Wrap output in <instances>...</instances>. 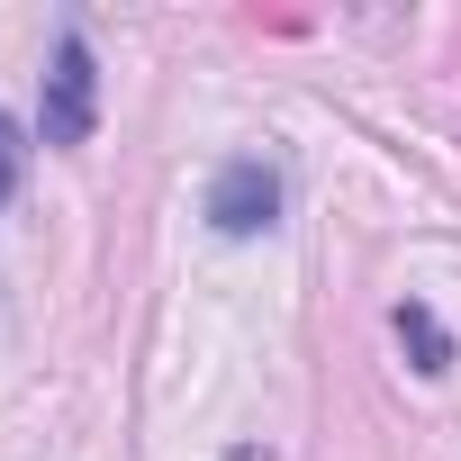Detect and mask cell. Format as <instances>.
Returning a JSON list of instances; mask_svg holds the SVG:
<instances>
[{
    "mask_svg": "<svg viewBox=\"0 0 461 461\" xmlns=\"http://www.w3.org/2000/svg\"><path fill=\"white\" fill-rule=\"evenodd\" d=\"M272 217H281V172L263 154L217 163V181H208V226H217V236H263Z\"/></svg>",
    "mask_w": 461,
    "mask_h": 461,
    "instance_id": "2",
    "label": "cell"
},
{
    "mask_svg": "<svg viewBox=\"0 0 461 461\" xmlns=\"http://www.w3.org/2000/svg\"><path fill=\"white\" fill-rule=\"evenodd\" d=\"M91 118H100V73H91L82 28H64L55 55H46V109H37V127H46V145H82Z\"/></svg>",
    "mask_w": 461,
    "mask_h": 461,
    "instance_id": "1",
    "label": "cell"
},
{
    "mask_svg": "<svg viewBox=\"0 0 461 461\" xmlns=\"http://www.w3.org/2000/svg\"><path fill=\"white\" fill-rule=\"evenodd\" d=\"M19 172H28V136L10 127V109H0V208H10V190H19Z\"/></svg>",
    "mask_w": 461,
    "mask_h": 461,
    "instance_id": "4",
    "label": "cell"
},
{
    "mask_svg": "<svg viewBox=\"0 0 461 461\" xmlns=\"http://www.w3.org/2000/svg\"><path fill=\"white\" fill-rule=\"evenodd\" d=\"M226 461H272V452H226Z\"/></svg>",
    "mask_w": 461,
    "mask_h": 461,
    "instance_id": "5",
    "label": "cell"
},
{
    "mask_svg": "<svg viewBox=\"0 0 461 461\" xmlns=\"http://www.w3.org/2000/svg\"><path fill=\"white\" fill-rule=\"evenodd\" d=\"M389 326H398V344L416 353V371H425V380H434V371H452V335L434 326V308H416V299H407V308H398Z\"/></svg>",
    "mask_w": 461,
    "mask_h": 461,
    "instance_id": "3",
    "label": "cell"
}]
</instances>
